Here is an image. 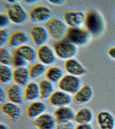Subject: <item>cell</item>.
Returning <instances> with one entry per match:
<instances>
[{"label": "cell", "instance_id": "obj_7", "mask_svg": "<svg viewBox=\"0 0 115 129\" xmlns=\"http://www.w3.org/2000/svg\"><path fill=\"white\" fill-rule=\"evenodd\" d=\"M52 16L50 9L46 6H38L32 9L29 13L30 20L35 23H40L49 21Z\"/></svg>", "mask_w": 115, "mask_h": 129}, {"label": "cell", "instance_id": "obj_20", "mask_svg": "<svg viewBox=\"0 0 115 129\" xmlns=\"http://www.w3.org/2000/svg\"><path fill=\"white\" fill-rule=\"evenodd\" d=\"M94 116L92 110L88 107H84L76 112L74 120L77 124L91 123Z\"/></svg>", "mask_w": 115, "mask_h": 129}, {"label": "cell", "instance_id": "obj_34", "mask_svg": "<svg viewBox=\"0 0 115 129\" xmlns=\"http://www.w3.org/2000/svg\"><path fill=\"white\" fill-rule=\"evenodd\" d=\"M75 129H94V127L91 123L78 124Z\"/></svg>", "mask_w": 115, "mask_h": 129}, {"label": "cell", "instance_id": "obj_38", "mask_svg": "<svg viewBox=\"0 0 115 129\" xmlns=\"http://www.w3.org/2000/svg\"><path fill=\"white\" fill-rule=\"evenodd\" d=\"M1 129H10L7 125L3 123H1Z\"/></svg>", "mask_w": 115, "mask_h": 129}, {"label": "cell", "instance_id": "obj_10", "mask_svg": "<svg viewBox=\"0 0 115 129\" xmlns=\"http://www.w3.org/2000/svg\"><path fill=\"white\" fill-rule=\"evenodd\" d=\"M1 109L3 113L12 122H17L20 117L21 111L18 105L10 101L5 102L2 104Z\"/></svg>", "mask_w": 115, "mask_h": 129}, {"label": "cell", "instance_id": "obj_37", "mask_svg": "<svg viewBox=\"0 0 115 129\" xmlns=\"http://www.w3.org/2000/svg\"><path fill=\"white\" fill-rule=\"evenodd\" d=\"M48 2L50 4L53 5H60L62 4L65 2V1L63 0H59V1H49Z\"/></svg>", "mask_w": 115, "mask_h": 129}, {"label": "cell", "instance_id": "obj_14", "mask_svg": "<svg viewBox=\"0 0 115 129\" xmlns=\"http://www.w3.org/2000/svg\"><path fill=\"white\" fill-rule=\"evenodd\" d=\"M38 58L44 65H51L56 60L55 52L48 45H43L40 46L37 52Z\"/></svg>", "mask_w": 115, "mask_h": 129}, {"label": "cell", "instance_id": "obj_4", "mask_svg": "<svg viewBox=\"0 0 115 129\" xmlns=\"http://www.w3.org/2000/svg\"><path fill=\"white\" fill-rule=\"evenodd\" d=\"M46 26L49 35L55 40H61L67 33V27L65 23L58 18L50 19L46 23Z\"/></svg>", "mask_w": 115, "mask_h": 129}, {"label": "cell", "instance_id": "obj_33", "mask_svg": "<svg viewBox=\"0 0 115 129\" xmlns=\"http://www.w3.org/2000/svg\"><path fill=\"white\" fill-rule=\"evenodd\" d=\"M10 20L8 16L4 15H1L0 23L1 29H4L5 27L8 26L10 24Z\"/></svg>", "mask_w": 115, "mask_h": 129}, {"label": "cell", "instance_id": "obj_30", "mask_svg": "<svg viewBox=\"0 0 115 129\" xmlns=\"http://www.w3.org/2000/svg\"><path fill=\"white\" fill-rule=\"evenodd\" d=\"M74 124L72 121H56L55 129H75Z\"/></svg>", "mask_w": 115, "mask_h": 129}, {"label": "cell", "instance_id": "obj_19", "mask_svg": "<svg viewBox=\"0 0 115 129\" xmlns=\"http://www.w3.org/2000/svg\"><path fill=\"white\" fill-rule=\"evenodd\" d=\"M24 100L27 102L35 101L40 97L39 83L36 82H30L25 86L24 90Z\"/></svg>", "mask_w": 115, "mask_h": 129}, {"label": "cell", "instance_id": "obj_5", "mask_svg": "<svg viewBox=\"0 0 115 129\" xmlns=\"http://www.w3.org/2000/svg\"><path fill=\"white\" fill-rule=\"evenodd\" d=\"M82 84L79 77L68 74L63 76L58 83V86L60 90L70 94L74 95Z\"/></svg>", "mask_w": 115, "mask_h": 129}, {"label": "cell", "instance_id": "obj_40", "mask_svg": "<svg viewBox=\"0 0 115 129\" xmlns=\"http://www.w3.org/2000/svg\"><path fill=\"white\" fill-rule=\"evenodd\" d=\"M114 129H115V128H114Z\"/></svg>", "mask_w": 115, "mask_h": 129}, {"label": "cell", "instance_id": "obj_25", "mask_svg": "<svg viewBox=\"0 0 115 129\" xmlns=\"http://www.w3.org/2000/svg\"><path fill=\"white\" fill-rule=\"evenodd\" d=\"M40 90V98L42 100L49 99L55 91L53 83L47 80H43L39 83Z\"/></svg>", "mask_w": 115, "mask_h": 129}, {"label": "cell", "instance_id": "obj_29", "mask_svg": "<svg viewBox=\"0 0 115 129\" xmlns=\"http://www.w3.org/2000/svg\"><path fill=\"white\" fill-rule=\"evenodd\" d=\"M13 56L8 49L6 47H1L0 49V62L1 64L10 66L13 64Z\"/></svg>", "mask_w": 115, "mask_h": 129}, {"label": "cell", "instance_id": "obj_3", "mask_svg": "<svg viewBox=\"0 0 115 129\" xmlns=\"http://www.w3.org/2000/svg\"><path fill=\"white\" fill-rule=\"evenodd\" d=\"M85 24L87 31L94 35H99L104 29L103 18L101 15L96 11H91L87 15Z\"/></svg>", "mask_w": 115, "mask_h": 129}, {"label": "cell", "instance_id": "obj_13", "mask_svg": "<svg viewBox=\"0 0 115 129\" xmlns=\"http://www.w3.org/2000/svg\"><path fill=\"white\" fill-rule=\"evenodd\" d=\"M56 121L54 115L45 112L34 120V124L38 129L55 128Z\"/></svg>", "mask_w": 115, "mask_h": 129}, {"label": "cell", "instance_id": "obj_17", "mask_svg": "<svg viewBox=\"0 0 115 129\" xmlns=\"http://www.w3.org/2000/svg\"><path fill=\"white\" fill-rule=\"evenodd\" d=\"M64 67L68 74L79 77L85 74L86 70L78 60L72 58L66 60Z\"/></svg>", "mask_w": 115, "mask_h": 129}, {"label": "cell", "instance_id": "obj_16", "mask_svg": "<svg viewBox=\"0 0 115 129\" xmlns=\"http://www.w3.org/2000/svg\"><path fill=\"white\" fill-rule=\"evenodd\" d=\"M46 104L40 101L32 102L27 107L26 115L30 119H35L45 112Z\"/></svg>", "mask_w": 115, "mask_h": 129}, {"label": "cell", "instance_id": "obj_6", "mask_svg": "<svg viewBox=\"0 0 115 129\" xmlns=\"http://www.w3.org/2000/svg\"><path fill=\"white\" fill-rule=\"evenodd\" d=\"M7 12L10 20L15 24H23L28 19L27 12L18 3L10 4L7 8Z\"/></svg>", "mask_w": 115, "mask_h": 129}, {"label": "cell", "instance_id": "obj_32", "mask_svg": "<svg viewBox=\"0 0 115 129\" xmlns=\"http://www.w3.org/2000/svg\"><path fill=\"white\" fill-rule=\"evenodd\" d=\"M9 37V36L8 31L4 29H1L0 30V45L1 47L8 41Z\"/></svg>", "mask_w": 115, "mask_h": 129}, {"label": "cell", "instance_id": "obj_12", "mask_svg": "<svg viewBox=\"0 0 115 129\" xmlns=\"http://www.w3.org/2000/svg\"><path fill=\"white\" fill-rule=\"evenodd\" d=\"M86 16L81 11H70L65 13L64 19L71 28H78L85 22Z\"/></svg>", "mask_w": 115, "mask_h": 129}, {"label": "cell", "instance_id": "obj_22", "mask_svg": "<svg viewBox=\"0 0 115 129\" xmlns=\"http://www.w3.org/2000/svg\"><path fill=\"white\" fill-rule=\"evenodd\" d=\"M75 113L71 107L65 106L57 108L54 111L53 115L56 121H72L74 119Z\"/></svg>", "mask_w": 115, "mask_h": 129}, {"label": "cell", "instance_id": "obj_8", "mask_svg": "<svg viewBox=\"0 0 115 129\" xmlns=\"http://www.w3.org/2000/svg\"><path fill=\"white\" fill-rule=\"evenodd\" d=\"M73 101L72 95L61 90L55 91L48 99L51 105L57 108L68 106Z\"/></svg>", "mask_w": 115, "mask_h": 129}, {"label": "cell", "instance_id": "obj_31", "mask_svg": "<svg viewBox=\"0 0 115 129\" xmlns=\"http://www.w3.org/2000/svg\"><path fill=\"white\" fill-rule=\"evenodd\" d=\"M28 61L22 56L15 53L13 59V64L16 67H24L27 64Z\"/></svg>", "mask_w": 115, "mask_h": 129}, {"label": "cell", "instance_id": "obj_1", "mask_svg": "<svg viewBox=\"0 0 115 129\" xmlns=\"http://www.w3.org/2000/svg\"><path fill=\"white\" fill-rule=\"evenodd\" d=\"M53 47L54 52L58 57L66 60L73 58L78 51L77 46L67 39L54 42Z\"/></svg>", "mask_w": 115, "mask_h": 129}, {"label": "cell", "instance_id": "obj_15", "mask_svg": "<svg viewBox=\"0 0 115 129\" xmlns=\"http://www.w3.org/2000/svg\"><path fill=\"white\" fill-rule=\"evenodd\" d=\"M7 99L9 101L20 105L24 101V91L21 86L17 84L11 85L6 90Z\"/></svg>", "mask_w": 115, "mask_h": 129}, {"label": "cell", "instance_id": "obj_24", "mask_svg": "<svg viewBox=\"0 0 115 129\" xmlns=\"http://www.w3.org/2000/svg\"><path fill=\"white\" fill-rule=\"evenodd\" d=\"M28 36L25 32L17 31L12 33L9 36V45L12 47H18L24 45L28 41Z\"/></svg>", "mask_w": 115, "mask_h": 129}, {"label": "cell", "instance_id": "obj_36", "mask_svg": "<svg viewBox=\"0 0 115 129\" xmlns=\"http://www.w3.org/2000/svg\"><path fill=\"white\" fill-rule=\"evenodd\" d=\"M108 53L111 58L115 60V46L110 48L108 50Z\"/></svg>", "mask_w": 115, "mask_h": 129}, {"label": "cell", "instance_id": "obj_2", "mask_svg": "<svg viewBox=\"0 0 115 129\" xmlns=\"http://www.w3.org/2000/svg\"><path fill=\"white\" fill-rule=\"evenodd\" d=\"M67 39L77 46L86 45L90 40L91 34L87 30L82 28H71L67 30Z\"/></svg>", "mask_w": 115, "mask_h": 129}, {"label": "cell", "instance_id": "obj_28", "mask_svg": "<svg viewBox=\"0 0 115 129\" xmlns=\"http://www.w3.org/2000/svg\"><path fill=\"white\" fill-rule=\"evenodd\" d=\"M31 79H36L46 72L45 65L42 63H36L31 66L29 69Z\"/></svg>", "mask_w": 115, "mask_h": 129}, {"label": "cell", "instance_id": "obj_23", "mask_svg": "<svg viewBox=\"0 0 115 129\" xmlns=\"http://www.w3.org/2000/svg\"><path fill=\"white\" fill-rule=\"evenodd\" d=\"M15 53L20 55L28 62H33L36 59L37 54L36 50L29 45H23L17 48Z\"/></svg>", "mask_w": 115, "mask_h": 129}, {"label": "cell", "instance_id": "obj_35", "mask_svg": "<svg viewBox=\"0 0 115 129\" xmlns=\"http://www.w3.org/2000/svg\"><path fill=\"white\" fill-rule=\"evenodd\" d=\"M1 103L2 104L5 102L7 99L6 91L2 86L1 87Z\"/></svg>", "mask_w": 115, "mask_h": 129}, {"label": "cell", "instance_id": "obj_21", "mask_svg": "<svg viewBox=\"0 0 115 129\" xmlns=\"http://www.w3.org/2000/svg\"><path fill=\"white\" fill-rule=\"evenodd\" d=\"M31 79L29 69L25 67H16L13 71V80L21 86H26Z\"/></svg>", "mask_w": 115, "mask_h": 129}, {"label": "cell", "instance_id": "obj_39", "mask_svg": "<svg viewBox=\"0 0 115 129\" xmlns=\"http://www.w3.org/2000/svg\"><path fill=\"white\" fill-rule=\"evenodd\" d=\"M26 2H27V3H31V4H32V3H36L37 2H38V1H26Z\"/></svg>", "mask_w": 115, "mask_h": 129}, {"label": "cell", "instance_id": "obj_18", "mask_svg": "<svg viewBox=\"0 0 115 129\" xmlns=\"http://www.w3.org/2000/svg\"><path fill=\"white\" fill-rule=\"evenodd\" d=\"M30 34L34 43L41 46L47 41L49 34L47 29L40 26L32 27L30 30Z\"/></svg>", "mask_w": 115, "mask_h": 129}, {"label": "cell", "instance_id": "obj_11", "mask_svg": "<svg viewBox=\"0 0 115 129\" xmlns=\"http://www.w3.org/2000/svg\"><path fill=\"white\" fill-rule=\"evenodd\" d=\"M96 120L100 129L115 128V117L108 111L103 110L99 112L97 115Z\"/></svg>", "mask_w": 115, "mask_h": 129}, {"label": "cell", "instance_id": "obj_9", "mask_svg": "<svg viewBox=\"0 0 115 129\" xmlns=\"http://www.w3.org/2000/svg\"><path fill=\"white\" fill-rule=\"evenodd\" d=\"M93 94V90L90 85L84 83L74 95L73 101L77 104H85L91 100Z\"/></svg>", "mask_w": 115, "mask_h": 129}, {"label": "cell", "instance_id": "obj_27", "mask_svg": "<svg viewBox=\"0 0 115 129\" xmlns=\"http://www.w3.org/2000/svg\"><path fill=\"white\" fill-rule=\"evenodd\" d=\"M13 71L9 66L1 64L0 65V81L6 84L13 80Z\"/></svg>", "mask_w": 115, "mask_h": 129}, {"label": "cell", "instance_id": "obj_26", "mask_svg": "<svg viewBox=\"0 0 115 129\" xmlns=\"http://www.w3.org/2000/svg\"><path fill=\"white\" fill-rule=\"evenodd\" d=\"M47 79L52 83H58L63 76L64 72L60 68L53 66L48 69L46 72Z\"/></svg>", "mask_w": 115, "mask_h": 129}]
</instances>
